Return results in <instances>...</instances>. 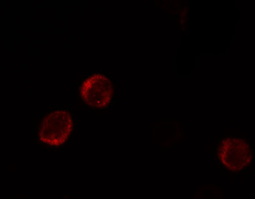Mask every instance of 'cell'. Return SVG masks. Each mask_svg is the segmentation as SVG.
I'll return each instance as SVG.
<instances>
[{"instance_id":"cell-3","label":"cell","mask_w":255,"mask_h":199,"mask_svg":"<svg viewBox=\"0 0 255 199\" xmlns=\"http://www.w3.org/2000/svg\"><path fill=\"white\" fill-rule=\"evenodd\" d=\"M81 94L84 101L91 107H105L113 95L111 82L103 75L91 76L83 83Z\"/></svg>"},{"instance_id":"cell-1","label":"cell","mask_w":255,"mask_h":199,"mask_svg":"<svg viewBox=\"0 0 255 199\" xmlns=\"http://www.w3.org/2000/svg\"><path fill=\"white\" fill-rule=\"evenodd\" d=\"M72 128V120L66 111L50 113L42 122L39 137L43 143L50 146H59L69 138Z\"/></svg>"},{"instance_id":"cell-2","label":"cell","mask_w":255,"mask_h":199,"mask_svg":"<svg viewBox=\"0 0 255 199\" xmlns=\"http://www.w3.org/2000/svg\"><path fill=\"white\" fill-rule=\"evenodd\" d=\"M218 155L224 166L232 171H239L245 168L252 159V151L249 145L238 138L224 140Z\"/></svg>"}]
</instances>
